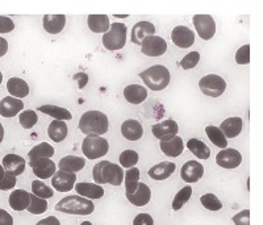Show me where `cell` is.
<instances>
[{
  "label": "cell",
  "mask_w": 263,
  "mask_h": 225,
  "mask_svg": "<svg viewBox=\"0 0 263 225\" xmlns=\"http://www.w3.org/2000/svg\"><path fill=\"white\" fill-rule=\"evenodd\" d=\"M124 171L121 166L115 165V163L102 161L93 166L92 177L95 183L105 184L109 183L112 186H121L124 180Z\"/></svg>",
  "instance_id": "obj_1"
},
{
  "label": "cell",
  "mask_w": 263,
  "mask_h": 225,
  "mask_svg": "<svg viewBox=\"0 0 263 225\" xmlns=\"http://www.w3.org/2000/svg\"><path fill=\"white\" fill-rule=\"evenodd\" d=\"M109 121L107 115L100 111H88L79 121V129L87 136H102L108 132Z\"/></svg>",
  "instance_id": "obj_2"
},
{
  "label": "cell",
  "mask_w": 263,
  "mask_h": 225,
  "mask_svg": "<svg viewBox=\"0 0 263 225\" xmlns=\"http://www.w3.org/2000/svg\"><path fill=\"white\" fill-rule=\"evenodd\" d=\"M92 201L88 198H82V195H70L60 200L55 205V210L63 213H70V215H81V216H87L93 212Z\"/></svg>",
  "instance_id": "obj_3"
},
{
  "label": "cell",
  "mask_w": 263,
  "mask_h": 225,
  "mask_svg": "<svg viewBox=\"0 0 263 225\" xmlns=\"http://www.w3.org/2000/svg\"><path fill=\"white\" fill-rule=\"evenodd\" d=\"M140 78L153 91H162L170 83V71L162 65H156L140 74Z\"/></svg>",
  "instance_id": "obj_4"
},
{
  "label": "cell",
  "mask_w": 263,
  "mask_h": 225,
  "mask_svg": "<svg viewBox=\"0 0 263 225\" xmlns=\"http://www.w3.org/2000/svg\"><path fill=\"white\" fill-rule=\"evenodd\" d=\"M126 25L121 23H114L107 33L103 36V45L107 50H120L125 46Z\"/></svg>",
  "instance_id": "obj_5"
},
{
  "label": "cell",
  "mask_w": 263,
  "mask_h": 225,
  "mask_svg": "<svg viewBox=\"0 0 263 225\" xmlns=\"http://www.w3.org/2000/svg\"><path fill=\"white\" fill-rule=\"evenodd\" d=\"M109 150V145L102 136H87L82 144V152L88 159H98L105 156Z\"/></svg>",
  "instance_id": "obj_6"
},
{
  "label": "cell",
  "mask_w": 263,
  "mask_h": 225,
  "mask_svg": "<svg viewBox=\"0 0 263 225\" xmlns=\"http://www.w3.org/2000/svg\"><path fill=\"white\" fill-rule=\"evenodd\" d=\"M199 87L204 95L211 96V98H218L227 90V82L220 75L210 74L200 79Z\"/></svg>",
  "instance_id": "obj_7"
},
{
  "label": "cell",
  "mask_w": 263,
  "mask_h": 225,
  "mask_svg": "<svg viewBox=\"0 0 263 225\" xmlns=\"http://www.w3.org/2000/svg\"><path fill=\"white\" fill-rule=\"evenodd\" d=\"M192 23L200 39L211 40L216 34V21L211 15H195Z\"/></svg>",
  "instance_id": "obj_8"
},
{
  "label": "cell",
  "mask_w": 263,
  "mask_h": 225,
  "mask_svg": "<svg viewBox=\"0 0 263 225\" xmlns=\"http://www.w3.org/2000/svg\"><path fill=\"white\" fill-rule=\"evenodd\" d=\"M167 50V42L162 37L149 36L142 41L141 51L147 57H161Z\"/></svg>",
  "instance_id": "obj_9"
},
{
  "label": "cell",
  "mask_w": 263,
  "mask_h": 225,
  "mask_svg": "<svg viewBox=\"0 0 263 225\" xmlns=\"http://www.w3.org/2000/svg\"><path fill=\"white\" fill-rule=\"evenodd\" d=\"M75 182H77V175L75 173H69V171H55V174L51 177V184L60 192H69L70 190L74 189Z\"/></svg>",
  "instance_id": "obj_10"
},
{
  "label": "cell",
  "mask_w": 263,
  "mask_h": 225,
  "mask_svg": "<svg viewBox=\"0 0 263 225\" xmlns=\"http://www.w3.org/2000/svg\"><path fill=\"white\" fill-rule=\"evenodd\" d=\"M242 162V156L236 149H222L216 156V163L224 168H236Z\"/></svg>",
  "instance_id": "obj_11"
},
{
  "label": "cell",
  "mask_w": 263,
  "mask_h": 225,
  "mask_svg": "<svg viewBox=\"0 0 263 225\" xmlns=\"http://www.w3.org/2000/svg\"><path fill=\"white\" fill-rule=\"evenodd\" d=\"M171 40L178 48L189 49L194 45L195 33L187 27H177L171 32Z\"/></svg>",
  "instance_id": "obj_12"
},
{
  "label": "cell",
  "mask_w": 263,
  "mask_h": 225,
  "mask_svg": "<svg viewBox=\"0 0 263 225\" xmlns=\"http://www.w3.org/2000/svg\"><path fill=\"white\" fill-rule=\"evenodd\" d=\"M204 167L201 163L196 161H189L182 166L180 170V177L187 183H196L203 178Z\"/></svg>",
  "instance_id": "obj_13"
},
{
  "label": "cell",
  "mask_w": 263,
  "mask_h": 225,
  "mask_svg": "<svg viewBox=\"0 0 263 225\" xmlns=\"http://www.w3.org/2000/svg\"><path fill=\"white\" fill-rule=\"evenodd\" d=\"M154 33H156V27L150 21H140L132 29L130 41L136 45H142V41L146 37L154 36Z\"/></svg>",
  "instance_id": "obj_14"
},
{
  "label": "cell",
  "mask_w": 263,
  "mask_h": 225,
  "mask_svg": "<svg viewBox=\"0 0 263 225\" xmlns=\"http://www.w3.org/2000/svg\"><path fill=\"white\" fill-rule=\"evenodd\" d=\"M179 130L177 121L174 120H164L162 123L154 124L152 126V132L154 137L158 140H167V138L175 136Z\"/></svg>",
  "instance_id": "obj_15"
},
{
  "label": "cell",
  "mask_w": 263,
  "mask_h": 225,
  "mask_svg": "<svg viewBox=\"0 0 263 225\" xmlns=\"http://www.w3.org/2000/svg\"><path fill=\"white\" fill-rule=\"evenodd\" d=\"M33 173L40 179H48L55 174V163L50 158H40L32 163Z\"/></svg>",
  "instance_id": "obj_16"
},
{
  "label": "cell",
  "mask_w": 263,
  "mask_h": 225,
  "mask_svg": "<svg viewBox=\"0 0 263 225\" xmlns=\"http://www.w3.org/2000/svg\"><path fill=\"white\" fill-rule=\"evenodd\" d=\"M25 167H27V161L23 157L16 156V154H7L3 158V168L15 177L23 174Z\"/></svg>",
  "instance_id": "obj_17"
},
{
  "label": "cell",
  "mask_w": 263,
  "mask_h": 225,
  "mask_svg": "<svg viewBox=\"0 0 263 225\" xmlns=\"http://www.w3.org/2000/svg\"><path fill=\"white\" fill-rule=\"evenodd\" d=\"M126 199L136 207H144L150 201L152 198V191L145 183H138L137 189L130 194H125Z\"/></svg>",
  "instance_id": "obj_18"
},
{
  "label": "cell",
  "mask_w": 263,
  "mask_h": 225,
  "mask_svg": "<svg viewBox=\"0 0 263 225\" xmlns=\"http://www.w3.org/2000/svg\"><path fill=\"white\" fill-rule=\"evenodd\" d=\"M23 108H24V103L20 99L15 96H7L0 103V115L3 117H13L23 111Z\"/></svg>",
  "instance_id": "obj_19"
},
{
  "label": "cell",
  "mask_w": 263,
  "mask_h": 225,
  "mask_svg": "<svg viewBox=\"0 0 263 225\" xmlns=\"http://www.w3.org/2000/svg\"><path fill=\"white\" fill-rule=\"evenodd\" d=\"M161 150L164 156L167 157H179L184 150L183 140L179 136H173L167 140H161Z\"/></svg>",
  "instance_id": "obj_20"
},
{
  "label": "cell",
  "mask_w": 263,
  "mask_h": 225,
  "mask_svg": "<svg viewBox=\"0 0 263 225\" xmlns=\"http://www.w3.org/2000/svg\"><path fill=\"white\" fill-rule=\"evenodd\" d=\"M44 29L50 34H58L66 25L65 15H45L44 16Z\"/></svg>",
  "instance_id": "obj_21"
},
{
  "label": "cell",
  "mask_w": 263,
  "mask_h": 225,
  "mask_svg": "<svg viewBox=\"0 0 263 225\" xmlns=\"http://www.w3.org/2000/svg\"><path fill=\"white\" fill-rule=\"evenodd\" d=\"M177 168V165L173 162H161L158 165L153 166L149 170V177L154 180H163L170 178Z\"/></svg>",
  "instance_id": "obj_22"
},
{
  "label": "cell",
  "mask_w": 263,
  "mask_h": 225,
  "mask_svg": "<svg viewBox=\"0 0 263 225\" xmlns=\"http://www.w3.org/2000/svg\"><path fill=\"white\" fill-rule=\"evenodd\" d=\"M121 133L129 141H138L144 135V129H142V125L137 120H132L130 119V120H126L123 123Z\"/></svg>",
  "instance_id": "obj_23"
},
{
  "label": "cell",
  "mask_w": 263,
  "mask_h": 225,
  "mask_svg": "<svg viewBox=\"0 0 263 225\" xmlns=\"http://www.w3.org/2000/svg\"><path fill=\"white\" fill-rule=\"evenodd\" d=\"M9 205L15 211H24L28 210L30 204V194H28L24 190H16L9 195Z\"/></svg>",
  "instance_id": "obj_24"
},
{
  "label": "cell",
  "mask_w": 263,
  "mask_h": 225,
  "mask_svg": "<svg viewBox=\"0 0 263 225\" xmlns=\"http://www.w3.org/2000/svg\"><path fill=\"white\" fill-rule=\"evenodd\" d=\"M124 98L126 99V102L132 103V104H141L144 100H146L147 91L140 84H130L124 90Z\"/></svg>",
  "instance_id": "obj_25"
},
{
  "label": "cell",
  "mask_w": 263,
  "mask_h": 225,
  "mask_svg": "<svg viewBox=\"0 0 263 225\" xmlns=\"http://www.w3.org/2000/svg\"><path fill=\"white\" fill-rule=\"evenodd\" d=\"M75 190L78 192V195L84 196L88 199H100L104 195V189L100 187L98 183H87V182H82L75 186Z\"/></svg>",
  "instance_id": "obj_26"
},
{
  "label": "cell",
  "mask_w": 263,
  "mask_h": 225,
  "mask_svg": "<svg viewBox=\"0 0 263 225\" xmlns=\"http://www.w3.org/2000/svg\"><path fill=\"white\" fill-rule=\"evenodd\" d=\"M220 130L227 138H234L242 130V119L241 117H229L220 125Z\"/></svg>",
  "instance_id": "obj_27"
},
{
  "label": "cell",
  "mask_w": 263,
  "mask_h": 225,
  "mask_svg": "<svg viewBox=\"0 0 263 225\" xmlns=\"http://www.w3.org/2000/svg\"><path fill=\"white\" fill-rule=\"evenodd\" d=\"M87 24L93 33H107L111 28L107 15H90L87 17Z\"/></svg>",
  "instance_id": "obj_28"
},
{
  "label": "cell",
  "mask_w": 263,
  "mask_h": 225,
  "mask_svg": "<svg viewBox=\"0 0 263 225\" xmlns=\"http://www.w3.org/2000/svg\"><path fill=\"white\" fill-rule=\"evenodd\" d=\"M54 156V147L51 145H49L48 142H41L40 145L33 147L28 153V163L29 166H32V163L34 161L40 158H51Z\"/></svg>",
  "instance_id": "obj_29"
},
{
  "label": "cell",
  "mask_w": 263,
  "mask_h": 225,
  "mask_svg": "<svg viewBox=\"0 0 263 225\" xmlns=\"http://www.w3.org/2000/svg\"><path fill=\"white\" fill-rule=\"evenodd\" d=\"M7 90L12 96L21 99V98H27L29 95V86L25 81L20 78H11L7 82Z\"/></svg>",
  "instance_id": "obj_30"
},
{
  "label": "cell",
  "mask_w": 263,
  "mask_h": 225,
  "mask_svg": "<svg viewBox=\"0 0 263 225\" xmlns=\"http://www.w3.org/2000/svg\"><path fill=\"white\" fill-rule=\"evenodd\" d=\"M67 133H69V128L63 120H54L49 124L48 135L54 142L63 141L67 137Z\"/></svg>",
  "instance_id": "obj_31"
},
{
  "label": "cell",
  "mask_w": 263,
  "mask_h": 225,
  "mask_svg": "<svg viewBox=\"0 0 263 225\" xmlns=\"http://www.w3.org/2000/svg\"><path fill=\"white\" fill-rule=\"evenodd\" d=\"M86 166V159L81 157L67 156L62 158L58 163V168L63 171H69V173H78Z\"/></svg>",
  "instance_id": "obj_32"
},
{
  "label": "cell",
  "mask_w": 263,
  "mask_h": 225,
  "mask_svg": "<svg viewBox=\"0 0 263 225\" xmlns=\"http://www.w3.org/2000/svg\"><path fill=\"white\" fill-rule=\"evenodd\" d=\"M39 111L54 117L55 120L65 121V120H71L72 119V115L70 114L69 109L62 108V107H57V105H51V104L41 105V107H39Z\"/></svg>",
  "instance_id": "obj_33"
},
{
  "label": "cell",
  "mask_w": 263,
  "mask_h": 225,
  "mask_svg": "<svg viewBox=\"0 0 263 225\" xmlns=\"http://www.w3.org/2000/svg\"><path fill=\"white\" fill-rule=\"evenodd\" d=\"M187 147L194 156H196L199 159H208L211 156V149L204 144L203 141L197 140V138H191L187 142Z\"/></svg>",
  "instance_id": "obj_34"
},
{
  "label": "cell",
  "mask_w": 263,
  "mask_h": 225,
  "mask_svg": "<svg viewBox=\"0 0 263 225\" xmlns=\"http://www.w3.org/2000/svg\"><path fill=\"white\" fill-rule=\"evenodd\" d=\"M205 133L213 145L221 147V149H225V147H227L228 138L225 137L224 133L220 130V128H217V126L215 125H208L205 126Z\"/></svg>",
  "instance_id": "obj_35"
},
{
  "label": "cell",
  "mask_w": 263,
  "mask_h": 225,
  "mask_svg": "<svg viewBox=\"0 0 263 225\" xmlns=\"http://www.w3.org/2000/svg\"><path fill=\"white\" fill-rule=\"evenodd\" d=\"M138 179H140V170L137 167H129L128 171L124 175V182H125V194H130L135 191L138 186Z\"/></svg>",
  "instance_id": "obj_36"
},
{
  "label": "cell",
  "mask_w": 263,
  "mask_h": 225,
  "mask_svg": "<svg viewBox=\"0 0 263 225\" xmlns=\"http://www.w3.org/2000/svg\"><path fill=\"white\" fill-rule=\"evenodd\" d=\"M48 210V201L46 199L40 198V196L30 194V204L28 207V211L33 215H41Z\"/></svg>",
  "instance_id": "obj_37"
},
{
  "label": "cell",
  "mask_w": 263,
  "mask_h": 225,
  "mask_svg": "<svg viewBox=\"0 0 263 225\" xmlns=\"http://www.w3.org/2000/svg\"><path fill=\"white\" fill-rule=\"evenodd\" d=\"M191 195H192V187H184V189L180 190L177 195H175V198H174V201H173L174 210L175 211L180 210V208H182L183 205L190 200Z\"/></svg>",
  "instance_id": "obj_38"
},
{
  "label": "cell",
  "mask_w": 263,
  "mask_h": 225,
  "mask_svg": "<svg viewBox=\"0 0 263 225\" xmlns=\"http://www.w3.org/2000/svg\"><path fill=\"white\" fill-rule=\"evenodd\" d=\"M18 121H20L23 128H25V129H30V128H33V126L37 124V121H39V116H37V114L34 111L28 109V111H24L23 114H20Z\"/></svg>",
  "instance_id": "obj_39"
},
{
  "label": "cell",
  "mask_w": 263,
  "mask_h": 225,
  "mask_svg": "<svg viewBox=\"0 0 263 225\" xmlns=\"http://www.w3.org/2000/svg\"><path fill=\"white\" fill-rule=\"evenodd\" d=\"M32 192L34 195L40 196V198L49 199L53 196V190L50 187L46 186L45 183H42L41 180H33L32 182Z\"/></svg>",
  "instance_id": "obj_40"
},
{
  "label": "cell",
  "mask_w": 263,
  "mask_h": 225,
  "mask_svg": "<svg viewBox=\"0 0 263 225\" xmlns=\"http://www.w3.org/2000/svg\"><path fill=\"white\" fill-rule=\"evenodd\" d=\"M138 162V154L135 150H125L120 154V163L124 167L129 168L137 165Z\"/></svg>",
  "instance_id": "obj_41"
},
{
  "label": "cell",
  "mask_w": 263,
  "mask_h": 225,
  "mask_svg": "<svg viewBox=\"0 0 263 225\" xmlns=\"http://www.w3.org/2000/svg\"><path fill=\"white\" fill-rule=\"evenodd\" d=\"M200 201L201 204L210 211H220L222 208V203L213 194H205V195L201 196Z\"/></svg>",
  "instance_id": "obj_42"
},
{
  "label": "cell",
  "mask_w": 263,
  "mask_h": 225,
  "mask_svg": "<svg viewBox=\"0 0 263 225\" xmlns=\"http://www.w3.org/2000/svg\"><path fill=\"white\" fill-rule=\"evenodd\" d=\"M199 61H200V54H199V51H191V53H189L187 55H184V58L180 61V66H182L184 70L194 69L197 63H199Z\"/></svg>",
  "instance_id": "obj_43"
},
{
  "label": "cell",
  "mask_w": 263,
  "mask_h": 225,
  "mask_svg": "<svg viewBox=\"0 0 263 225\" xmlns=\"http://www.w3.org/2000/svg\"><path fill=\"white\" fill-rule=\"evenodd\" d=\"M2 182H0V190L2 191H6V190H11L12 187H15L16 184V177L12 174L7 173L6 170L2 166Z\"/></svg>",
  "instance_id": "obj_44"
},
{
  "label": "cell",
  "mask_w": 263,
  "mask_h": 225,
  "mask_svg": "<svg viewBox=\"0 0 263 225\" xmlns=\"http://www.w3.org/2000/svg\"><path fill=\"white\" fill-rule=\"evenodd\" d=\"M236 62L238 63V65H248V63L250 62V45H249V44L241 46V48L237 50Z\"/></svg>",
  "instance_id": "obj_45"
},
{
  "label": "cell",
  "mask_w": 263,
  "mask_h": 225,
  "mask_svg": "<svg viewBox=\"0 0 263 225\" xmlns=\"http://www.w3.org/2000/svg\"><path fill=\"white\" fill-rule=\"evenodd\" d=\"M12 29H15L13 21L6 16H2L0 17V33H9Z\"/></svg>",
  "instance_id": "obj_46"
},
{
  "label": "cell",
  "mask_w": 263,
  "mask_h": 225,
  "mask_svg": "<svg viewBox=\"0 0 263 225\" xmlns=\"http://www.w3.org/2000/svg\"><path fill=\"white\" fill-rule=\"evenodd\" d=\"M250 211L249 210H243L242 212H239L238 215L233 217V222L234 224H238V225H249L250 224Z\"/></svg>",
  "instance_id": "obj_47"
},
{
  "label": "cell",
  "mask_w": 263,
  "mask_h": 225,
  "mask_svg": "<svg viewBox=\"0 0 263 225\" xmlns=\"http://www.w3.org/2000/svg\"><path fill=\"white\" fill-rule=\"evenodd\" d=\"M133 225H154V220L149 213H140L133 220Z\"/></svg>",
  "instance_id": "obj_48"
},
{
  "label": "cell",
  "mask_w": 263,
  "mask_h": 225,
  "mask_svg": "<svg viewBox=\"0 0 263 225\" xmlns=\"http://www.w3.org/2000/svg\"><path fill=\"white\" fill-rule=\"evenodd\" d=\"M72 79L78 83V87L82 90V88L86 87L90 78H88V75H87L86 72H78V74H75L74 77H72Z\"/></svg>",
  "instance_id": "obj_49"
},
{
  "label": "cell",
  "mask_w": 263,
  "mask_h": 225,
  "mask_svg": "<svg viewBox=\"0 0 263 225\" xmlns=\"http://www.w3.org/2000/svg\"><path fill=\"white\" fill-rule=\"evenodd\" d=\"M39 224H40V225H44V224H55V225H60L61 222H60V220H58V219H55V217L50 216V217H48V219H46V220H41V221H40Z\"/></svg>",
  "instance_id": "obj_50"
},
{
  "label": "cell",
  "mask_w": 263,
  "mask_h": 225,
  "mask_svg": "<svg viewBox=\"0 0 263 225\" xmlns=\"http://www.w3.org/2000/svg\"><path fill=\"white\" fill-rule=\"evenodd\" d=\"M0 40H2V53H0V54L4 55V53L7 51V42H6V40H3V39H0Z\"/></svg>",
  "instance_id": "obj_51"
},
{
  "label": "cell",
  "mask_w": 263,
  "mask_h": 225,
  "mask_svg": "<svg viewBox=\"0 0 263 225\" xmlns=\"http://www.w3.org/2000/svg\"><path fill=\"white\" fill-rule=\"evenodd\" d=\"M129 15H115V17H117V18H125V17H128Z\"/></svg>",
  "instance_id": "obj_52"
}]
</instances>
